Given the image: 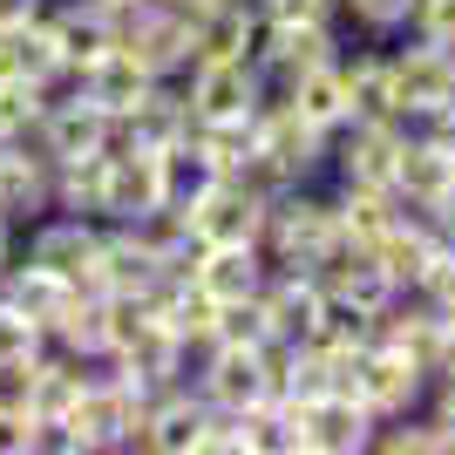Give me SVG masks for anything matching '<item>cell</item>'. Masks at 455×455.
<instances>
[{
	"label": "cell",
	"instance_id": "cell-1",
	"mask_svg": "<svg viewBox=\"0 0 455 455\" xmlns=\"http://www.w3.org/2000/svg\"><path fill=\"white\" fill-rule=\"evenodd\" d=\"M333 238H340V225H333L326 184H285L266 204V225H259V251L285 272H313V259H320Z\"/></svg>",
	"mask_w": 455,
	"mask_h": 455
},
{
	"label": "cell",
	"instance_id": "cell-2",
	"mask_svg": "<svg viewBox=\"0 0 455 455\" xmlns=\"http://www.w3.org/2000/svg\"><path fill=\"white\" fill-rule=\"evenodd\" d=\"M251 156L279 171V184H326V156H333V130L306 123L285 95H266L259 102V123H251Z\"/></svg>",
	"mask_w": 455,
	"mask_h": 455
},
{
	"label": "cell",
	"instance_id": "cell-3",
	"mask_svg": "<svg viewBox=\"0 0 455 455\" xmlns=\"http://www.w3.org/2000/svg\"><path fill=\"white\" fill-rule=\"evenodd\" d=\"M20 259L61 272L68 285H89L95 279V259H102V218H82V211H41L35 225H20L14 238Z\"/></svg>",
	"mask_w": 455,
	"mask_h": 455
},
{
	"label": "cell",
	"instance_id": "cell-4",
	"mask_svg": "<svg viewBox=\"0 0 455 455\" xmlns=\"http://www.w3.org/2000/svg\"><path fill=\"white\" fill-rule=\"evenodd\" d=\"M387 76H395V109L401 123H421V116L455 95V48L428 35H395L387 41Z\"/></svg>",
	"mask_w": 455,
	"mask_h": 455
},
{
	"label": "cell",
	"instance_id": "cell-5",
	"mask_svg": "<svg viewBox=\"0 0 455 455\" xmlns=\"http://www.w3.org/2000/svg\"><path fill=\"white\" fill-rule=\"evenodd\" d=\"M177 89L190 102V123H238V116H259V102L272 95L259 61H190Z\"/></svg>",
	"mask_w": 455,
	"mask_h": 455
},
{
	"label": "cell",
	"instance_id": "cell-6",
	"mask_svg": "<svg viewBox=\"0 0 455 455\" xmlns=\"http://www.w3.org/2000/svg\"><path fill=\"white\" fill-rule=\"evenodd\" d=\"M279 408L299 428V455H367L380 428L361 395H306V401H279Z\"/></svg>",
	"mask_w": 455,
	"mask_h": 455
},
{
	"label": "cell",
	"instance_id": "cell-7",
	"mask_svg": "<svg viewBox=\"0 0 455 455\" xmlns=\"http://www.w3.org/2000/svg\"><path fill=\"white\" fill-rule=\"evenodd\" d=\"M340 28L333 20H259V41H251V61H259V76L266 89H285L292 76L306 68H320V61L340 55Z\"/></svg>",
	"mask_w": 455,
	"mask_h": 455
},
{
	"label": "cell",
	"instance_id": "cell-8",
	"mask_svg": "<svg viewBox=\"0 0 455 455\" xmlns=\"http://www.w3.org/2000/svg\"><path fill=\"white\" fill-rule=\"evenodd\" d=\"M408 143V123H340L333 156H326V184H387L395 190V156Z\"/></svg>",
	"mask_w": 455,
	"mask_h": 455
},
{
	"label": "cell",
	"instance_id": "cell-9",
	"mask_svg": "<svg viewBox=\"0 0 455 455\" xmlns=\"http://www.w3.org/2000/svg\"><path fill=\"white\" fill-rule=\"evenodd\" d=\"M102 143H109V116L95 109L89 95H76V89L48 95V109H41V123H35V150L48 156V164L102 156Z\"/></svg>",
	"mask_w": 455,
	"mask_h": 455
},
{
	"label": "cell",
	"instance_id": "cell-10",
	"mask_svg": "<svg viewBox=\"0 0 455 455\" xmlns=\"http://www.w3.org/2000/svg\"><path fill=\"white\" fill-rule=\"evenodd\" d=\"M266 204H272V197H259L251 184H238V177H218V184H211L204 197L184 211V225L197 231L204 245H259Z\"/></svg>",
	"mask_w": 455,
	"mask_h": 455
},
{
	"label": "cell",
	"instance_id": "cell-11",
	"mask_svg": "<svg viewBox=\"0 0 455 455\" xmlns=\"http://www.w3.org/2000/svg\"><path fill=\"white\" fill-rule=\"evenodd\" d=\"M354 395L367 401V415H374V421H395V415H408V408H421V395H428V374H421V367L408 361L401 347H387V340H367Z\"/></svg>",
	"mask_w": 455,
	"mask_h": 455
},
{
	"label": "cell",
	"instance_id": "cell-12",
	"mask_svg": "<svg viewBox=\"0 0 455 455\" xmlns=\"http://www.w3.org/2000/svg\"><path fill=\"white\" fill-rule=\"evenodd\" d=\"M190 387L211 408H251L266 401V374H259V347H197L190 354Z\"/></svg>",
	"mask_w": 455,
	"mask_h": 455
},
{
	"label": "cell",
	"instance_id": "cell-13",
	"mask_svg": "<svg viewBox=\"0 0 455 455\" xmlns=\"http://www.w3.org/2000/svg\"><path fill=\"white\" fill-rule=\"evenodd\" d=\"M340 89H347V123H401L395 109V76H387V41H340Z\"/></svg>",
	"mask_w": 455,
	"mask_h": 455
},
{
	"label": "cell",
	"instance_id": "cell-14",
	"mask_svg": "<svg viewBox=\"0 0 455 455\" xmlns=\"http://www.w3.org/2000/svg\"><path fill=\"white\" fill-rule=\"evenodd\" d=\"M61 89L89 95V102H95L102 116H130L136 102H143V95L156 89V76H150V68H143V61L130 55V48H102V55H95V61H82V68H76L68 82H61Z\"/></svg>",
	"mask_w": 455,
	"mask_h": 455
},
{
	"label": "cell",
	"instance_id": "cell-15",
	"mask_svg": "<svg viewBox=\"0 0 455 455\" xmlns=\"http://www.w3.org/2000/svg\"><path fill=\"white\" fill-rule=\"evenodd\" d=\"M0 211L14 225H35L41 211H55V164L28 143H0Z\"/></svg>",
	"mask_w": 455,
	"mask_h": 455
},
{
	"label": "cell",
	"instance_id": "cell-16",
	"mask_svg": "<svg viewBox=\"0 0 455 455\" xmlns=\"http://www.w3.org/2000/svg\"><path fill=\"white\" fill-rule=\"evenodd\" d=\"M449 190H455V150H442L435 136L408 130V143L395 156V197L408 211H435Z\"/></svg>",
	"mask_w": 455,
	"mask_h": 455
},
{
	"label": "cell",
	"instance_id": "cell-17",
	"mask_svg": "<svg viewBox=\"0 0 455 455\" xmlns=\"http://www.w3.org/2000/svg\"><path fill=\"white\" fill-rule=\"evenodd\" d=\"M164 266H156V251L136 238L130 225H102V259H95V292H123V299H150Z\"/></svg>",
	"mask_w": 455,
	"mask_h": 455
},
{
	"label": "cell",
	"instance_id": "cell-18",
	"mask_svg": "<svg viewBox=\"0 0 455 455\" xmlns=\"http://www.w3.org/2000/svg\"><path fill=\"white\" fill-rule=\"evenodd\" d=\"M320 299H326V285L313 279V272H285V266H272L266 285H259L266 333H279V340H313V326H320Z\"/></svg>",
	"mask_w": 455,
	"mask_h": 455
},
{
	"label": "cell",
	"instance_id": "cell-19",
	"mask_svg": "<svg viewBox=\"0 0 455 455\" xmlns=\"http://www.w3.org/2000/svg\"><path fill=\"white\" fill-rule=\"evenodd\" d=\"M251 41H259L251 0H211L190 20V61H251Z\"/></svg>",
	"mask_w": 455,
	"mask_h": 455
},
{
	"label": "cell",
	"instance_id": "cell-20",
	"mask_svg": "<svg viewBox=\"0 0 455 455\" xmlns=\"http://www.w3.org/2000/svg\"><path fill=\"white\" fill-rule=\"evenodd\" d=\"M68 292H76V285L61 279V272H48V266H35V259H7V266H0V306H14L20 320L35 326L41 340H48V326H55V313L61 306H68Z\"/></svg>",
	"mask_w": 455,
	"mask_h": 455
},
{
	"label": "cell",
	"instance_id": "cell-21",
	"mask_svg": "<svg viewBox=\"0 0 455 455\" xmlns=\"http://www.w3.org/2000/svg\"><path fill=\"white\" fill-rule=\"evenodd\" d=\"M164 204V184H156V156L150 150H123L102 156V225H130L143 211Z\"/></svg>",
	"mask_w": 455,
	"mask_h": 455
},
{
	"label": "cell",
	"instance_id": "cell-22",
	"mask_svg": "<svg viewBox=\"0 0 455 455\" xmlns=\"http://www.w3.org/2000/svg\"><path fill=\"white\" fill-rule=\"evenodd\" d=\"M116 123H123V136H130L136 150L156 156V150H171V143H184V136H190V102H184L177 82H156V89L143 95L130 116H116Z\"/></svg>",
	"mask_w": 455,
	"mask_h": 455
},
{
	"label": "cell",
	"instance_id": "cell-23",
	"mask_svg": "<svg viewBox=\"0 0 455 455\" xmlns=\"http://www.w3.org/2000/svg\"><path fill=\"white\" fill-rule=\"evenodd\" d=\"M326 197H333V225H340L354 245H374L380 231L408 211L387 184H326Z\"/></svg>",
	"mask_w": 455,
	"mask_h": 455
},
{
	"label": "cell",
	"instance_id": "cell-24",
	"mask_svg": "<svg viewBox=\"0 0 455 455\" xmlns=\"http://www.w3.org/2000/svg\"><path fill=\"white\" fill-rule=\"evenodd\" d=\"M266 272H272V259L259 245H204V259H197L190 279L204 285L211 299H251L266 285Z\"/></svg>",
	"mask_w": 455,
	"mask_h": 455
},
{
	"label": "cell",
	"instance_id": "cell-25",
	"mask_svg": "<svg viewBox=\"0 0 455 455\" xmlns=\"http://www.w3.org/2000/svg\"><path fill=\"white\" fill-rule=\"evenodd\" d=\"M218 177H225V171H218L190 136H184V143H171V150H156V184H164V204H171V211H190Z\"/></svg>",
	"mask_w": 455,
	"mask_h": 455
},
{
	"label": "cell",
	"instance_id": "cell-26",
	"mask_svg": "<svg viewBox=\"0 0 455 455\" xmlns=\"http://www.w3.org/2000/svg\"><path fill=\"white\" fill-rule=\"evenodd\" d=\"M272 95H285V102H292V109H299L306 123H320V130H340V123H347L340 55H333V61H320V68H306V76H292L285 89H272Z\"/></svg>",
	"mask_w": 455,
	"mask_h": 455
},
{
	"label": "cell",
	"instance_id": "cell-27",
	"mask_svg": "<svg viewBox=\"0 0 455 455\" xmlns=\"http://www.w3.org/2000/svg\"><path fill=\"white\" fill-rule=\"evenodd\" d=\"M408 14L415 0H333V28L354 41H395L408 35Z\"/></svg>",
	"mask_w": 455,
	"mask_h": 455
},
{
	"label": "cell",
	"instance_id": "cell-28",
	"mask_svg": "<svg viewBox=\"0 0 455 455\" xmlns=\"http://www.w3.org/2000/svg\"><path fill=\"white\" fill-rule=\"evenodd\" d=\"M367 449H380V455H449V435H442V421L428 408H408V415L380 421Z\"/></svg>",
	"mask_w": 455,
	"mask_h": 455
},
{
	"label": "cell",
	"instance_id": "cell-29",
	"mask_svg": "<svg viewBox=\"0 0 455 455\" xmlns=\"http://www.w3.org/2000/svg\"><path fill=\"white\" fill-rule=\"evenodd\" d=\"M48 109V89L28 76H0V143H28Z\"/></svg>",
	"mask_w": 455,
	"mask_h": 455
},
{
	"label": "cell",
	"instance_id": "cell-30",
	"mask_svg": "<svg viewBox=\"0 0 455 455\" xmlns=\"http://www.w3.org/2000/svg\"><path fill=\"white\" fill-rule=\"evenodd\" d=\"M55 211H82V218H102V156H76V164H55Z\"/></svg>",
	"mask_w": 455,
	"mask_h": 455
},
{
	"label": "cell",
	"instance_id": "cell-31",
	"mask_svg": "<svg viewBox=\"0 0 455 455\" xmlns=\"http://www.w3.org/2000/svg\"><path fill=\"white\" fill-rule=\"evenodd\" d=\"M251 123H259V116H238V123H190V143H197L218 171H238L251 156V136H259Z\"/></svg>",
	"mask_w": 455,
	"mask_h": 455
},
{
	"label": "cell",
	"instance_id": "cell-32",
	"mask_svg": "<svg viewBox=\"0 0 455 455\" xmlns=\"http://www.w3.org/2000/svg\"><path fill=\"white\" fill-rule=\"evenodd\" d=\"M211 340H218V347H259V340H266V306H259V292H251V299H218V313H211Z\"/></svg>",
	"mask_w": 455,
	"mask_h": 455
},
{
	"label": "cell",
	"instance_id": "cell-33",
	"mask_svg": "<svg viewBox=\"0 0 455 455\" xmlns=\"http://www.w3.org/2000/svg\"><path fill=\"white\" fill-rule=\"evenodd\" d=\"M408 35H428V41H449L455 48V0H415Z\"/></svg>",
	"mask_w": 455,
	"mask_h": 455
},
{
	"label": "cell",
	"instance_id": "cell-34",
	"mask_svg": "<svg viewBox=\"0 0 455 455\" xmlns=\"http://www.w3.org/2000/svg\"><path fill=\"white\" fill-rule=\"evenodd\" d=\"M28 354H41V333L20 320L14 306H0V361H28Z\"/></svg>",
	"mask_w": 455,
	"mask_h": 455
},
{
	"label": "cell",
	"instance_id": "cell-35",
	"mask_svg": "<svg viewBox=\"0 0 455 455\" xmlns=\"http://www.w3.org/2000/svg\"><path fill=\"white\" fill-rule=\"evenodd\" d=\"M421 299H428V306H442V313L455 306V238L442 245V259H435V266H428V279H421Z\"/></svg>",
	"mask_w": 455,
	"mask_h": 455
},
{
	"label": "cell",
	"instance_id": "cell-36",
	"mask_svg": "<svg viewBox=\"0 0 455 455\" xmlns=\"http://www.w3.org/2000/svg\"><path fill=\"white\" fill-rule=\"evenodd\" d=\"M421 408H428V415L442 421V435H449V455H455V367H449V374H435V380H428Z\"/></svg>",
	"mask_w": 455,
	"mask_h": 455
},
{
	"label": "cell",
	"instance_id": "cell-37",
	"mask_svg": "<svg viewBox=\"0 0 455 455\" xmlns=\"http://www.w3.org/2000/svg\"><path fill=\"white\" fill-rule=\"evenodd\" d=\"M259 20H333V0H251Z\"/></svg>",
	"mask_w": 455,
	"mask_h": 455
},
{
	"label": "cell",
	"instance_id": "cell-38",
	"mask_svg": "<svg viewBox=\"0 0 455 455\" xmlns=\"http://www.w3.org/2000/svg\"><path fill=\"white\" fill-rule=\"evenodd\" d=\"M28 374H35V354L28 361H0V408H28Z\"/></svg>",
	"mask_w": 455,
	"mask_h": 455
},
{
	"label": "cell",
	"instance_id": "cell-39",
	"mask_svg": "<svg viewBox=\"0 0 455 455\" xmlns=\"http://www.w3.org/2000/svg\"><path fill=\"white\" fill-rule=\"evenodd\" d=\"M408 130H421V136H435L442 150H455V95H449V102H435V109L421 116V123H408Z\"/></svg>",
	"mask_w": 455,
	"mask_h": 455
},
{
	"label": "cell",
	"instance_id": "cell-40",
	"mask_svg": "<svg viewBox=\"0 0 455 455\" xmlns=\"http://www.w3.org/2000/svg\"><path fill=\"white\" fill-rule=\"evenodd\" d=\"M41 7H48V0H0V35H7V28H28Z\"/></svg>",
	"mask_w": 455,
	"mask_h": 455
},
{
	"label": "cell",
	"instance_id": "cell-41",
	"mask_svg": "<svg viewBox=\"0 0 455 455\" xmlns=\"http://www.w3.org/2000/svg\"><path fill=\"white\" fill-rule=\"evenodd\" d=\"M14 238H20V225H14V218H7V211H0V266L14 259Z\"/></svg>",
	"mask_w": 455,
	"mask_h": 455
},
{
	"label": "cell",
	"instance_id": "cell-42",
	"mask_svg": "<svg viewBox=\"0 0 455 455\" xmlns=\"http://www.w3.org/2000/svg\"><path fill=\"white\" fill-rule=\"evenodd\" d=\"M449 340H455V306H449Z\"/></svg>",
	"mask_w": 455,
	"mask_h": 455
},
{
	"label": "cell",
	"instance_id": "cell-43",
	"mask_svg": "<svg viewBox=\"0 0 455 455\" xmlns=\"http://www.w3.org/2000/svg\"><path fill=\"white\" fill-rule=\"evenodd\" d=\"M102 7H130V0H102Z\"/></svg>",
	"mask_w": 455,
	"mask_h": 455
}]
</instances>
